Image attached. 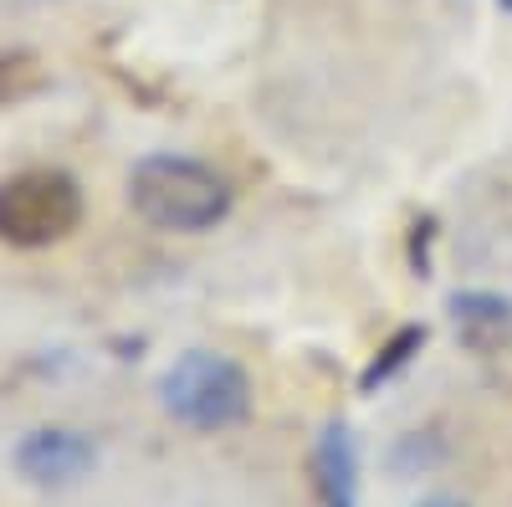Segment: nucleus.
I'll use <instances>...</instances> for the list:
<instances>
[{"mask_svg": "<svg viewBox=\"0 0 512 507\" xmlns=\"http://www.w3.org/2000/svg\"><path fill=\"white\" fill-rule=\"evenodd\" d=\"M497 6H502V11H507V16H512V0H497Z\"/></svg>", "mask_w": 512, "mask_h": 507, "instance_id": "obj_10", "label": "nucleus"}, {"mask_svg": "<svg viewBox=\"0 0 512 507\" xmlns=\"http://www.w3.org/2000/svg\"><path fill=\"white\" fill-rule=\"evenodd\" d=\"M82 221V190L67 169H21L0 180V241L41 251L72 236Z\"/></svg>", "mask_w": 512, "mask_h": 507, "instance_id": "obj_3", "label": "nucleus"}, {"mask_svg": "<svg viewBox=\"0 0 512 507\" xmlns=\"http://www.w3.org/2000/svg\"><path fill=\"white\" fill-rule=\"evenodd\" d=\"M420 344H425V328H415V323H410V328H400V333L390 338V344H384V349L369 359V369L359 374V390H374V385H384V379H395V374L420 354Z\"/></svg>", "mask_w": 512, "mask_h": 507, "instance_id": "obj_7", "label": "nucleus"}, {"mask_svg": "<svg viewBox=\"0 0 512 507\" xmlns=\"http://www.w3.org/2000/svg\"><path fill=\"white\" fill-rule=\"evenodd\" d=\"M11 461H16V472L31 487H72L77 477H88L98 467V446L82 436V431L41 426V431L21 436V446L11 451Z\"/></svg>", "mask_w": 512, "mask_h": 507, "instance_id": "obj_4", "label": "nucleus"}, {"mask_svg": "<svg viewBox=\"0 0 512 507\" xmlns=\"http://www.w3.org/2000/svg\"><path fill=\"white\" fill-rule=\"evenodd\" d=\"M451 323L461 333L466 349L492 354L512 338V303L497 298V292H456L451 298Z\"/></svg>", "mask_w": 512, "mask_h": 507, "instance_id": "obj_6", "label": "nucleus"}, {"mask_svg": "<svg viewBox=\"0 0 512 507\" xmlns=\"http://www.w3.org/2000/svg\"><path fill=\"white\" fill-rule=\"evenodd\" d=\"M313 492L323 507H359V446L344 420H328L308 456Z\"/></svg>", "mask_w": 512, "mask_h": 507, "instance_id": "obj_5", "label": "nucleus"}, {"mask_svg": "<svg viewBox=\"0 0 512 507\" xmlns=\"http://www.w3.org/2000/svg\"><path fill=\"white\" fill-rule=\"evenodd\" d=\"M415 507H466V502H456V497H425V502H415Z\"/></svg>", "mask_w": 512, "mask_h": 507, "instance_id": "obj_9", "label": "nucleus"}, {"mask_svg": "<svg viewBox=\"0 0 512 507\" xmlns=\"http://www.w3.org/2000/svg\"><path fill=\"white\" fill-rule=\"evenodd\" d=\"M128 205L139 210V221L154 231H210L231 216V185L210 164L185 159V154H149L128 175Z\"/></svg>", "mask_w": 512, "mask_h": 507, "instance_id": "obj_1", "label": "nucleus"}, {"mask_svg": "<svg viewBox=\"0 0 512 507\" xmlns=\"http://www.w3.org/2000/svg\"><path fill=\"white\" fill-rule=\"evenodd\" d=\"M159 405L190 431H231L251 410V379L226 354L190 349L164 369Z\"/></svg>", "mask_w": 512, "mask_h": 507, "instance_id": "obj_2", "label": "nucleus"}, {"mask_svg": "<svg viewBox=\"0 0 512 507\" xmlns=\"http://www.w3.org/2000/svg\"><path fill=\"white\" fill-rule=\"evenodd\" d=\"M47 88V67L31 52H0V103H21Z\"/></svg>", "mask_w": 512, "mask_h": 507, "instance_id": "obj_8", "label": "nucleus"}]
</instances>
